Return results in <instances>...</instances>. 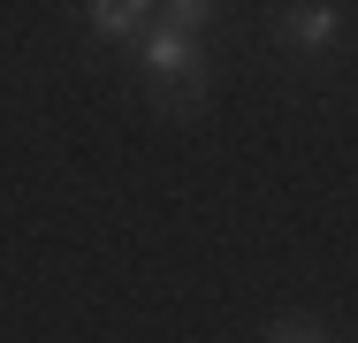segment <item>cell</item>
I'll list each match as a JSON object with an SVG mask.
<instances>
[{"label": "cell", "instance_id": "cell-3", "mask_svg": "<svg viewBox=\"0 0 358 343\" xmlns=\"http://www.w3.org/2000/svg\"><path fill=\"white\" fill-rule=\"evenodd\" d=\"M145 15H160V8H145V0H92V8H84L92 38H138Z\"/></svg>", "mask_w": 358, "mask_h": 343}, {"label": "cell", "instance_id": "cell-2", "mask_svg": "<svg viewBox=\"0 0 358 343\" xmlns=\"http://www.w3.org/2000/svg\"><path fill=\"white\" fill-rule=\"evenodd\" d=\"M336 31H343V8H336V0H305V8H282V15H275V38L297 46V54L328 46Z\"/></svg>", "mask_w": 358, "mask_h": 343}, {"label": "cell", "instance_id": "cell-1", "mask_svg": "<svg viewBox=\"0 0 358 343\" xmlns=\"http://www.w3.org/2000/svg\"><path fill=\"white\" fill-rule=\"evenodd\" d=\"M145 99L160 115H191L206 99V54H199L191 31H176V23L145 31Z\"/></svg>", "mask_w": 358, "mask_h": 343}, {"label": "cell", "instance_id": "cell-4", "mask_svg": "<svg viewBox=\"0 0 358 343\" xmlns=\"http://www.w3.org/2000/svg\"><path fill=\"white\" fill-rule=\"evenodd\" d=\"M214 15H221L214 0H168V8H160V23H176V31H191V38H199Z\"/></svg>", "mask_w": 358, "mask_h": 343}, {"label": "cell", "instance_id": "cell-5", "mask_svg": "<svg viewBox=\"0 0 358 343\" xmlns=\"http://www.w3.org/2000/svg\"><path fill=\"white\" fill-rule=\"evenodd\" d=\"M320 336H328V328H320V321H305V313H282V321L267 328V343H320Z\"/></svg>", "mask_w": 358, "mask_h": 343}, {"label": "cell", "instance_id": "cell-6", "mask_svg": "<svg viewBox=\"0 0 358 343\" xmlns=\"http://www.w3.org/2000/svg\"><path fill=\"white\" fill-rule=\"evenodd\" d=\"M320 343H336V336H320Z\"/></svg>", "mask_w": 358, "mask_h": 343}]
</instances>
